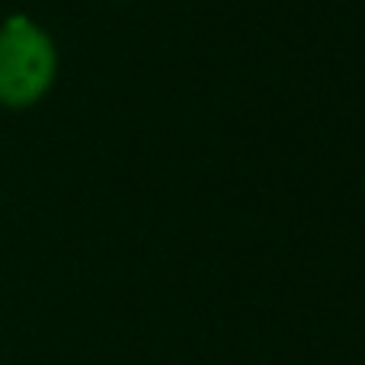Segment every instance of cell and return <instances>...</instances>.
I'll list each match as a JSON object with an SVG mask.
<instances>
[{"label": "cell", "mask_w": 365, "mask_h": 365, "mask_svg": "<svg viewBox=\"0 0 365 365\" xmlns=\"http://www.w3.org/2000/svg\"><path fill=\"white\" fill-rule=\"evenodd\" d=\"M61 55L38 19L10 13L0 19V109L26 113L55 90Z\"/></svg>", "instance_id": "obj_1"}]
</instances>
